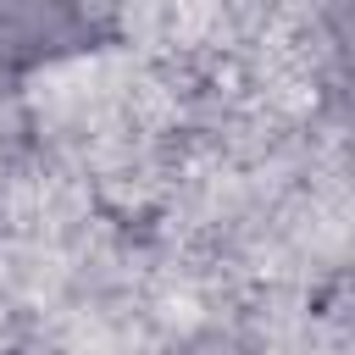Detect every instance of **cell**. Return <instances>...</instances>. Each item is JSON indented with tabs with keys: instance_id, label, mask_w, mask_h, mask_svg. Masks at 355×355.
<instances>
[{
	"instance_id": "6da1fadb",
	"label": "cell",
	"mask_w": 355,
	"mask_h": 355,
	"mask_svg": "<svg viewBox=\"0 0 355 355\" xmlns=\"http://www.w3.org/2000/svg\"><path fill=\"white\" fill-rule=\"evenodd\" d=\"M100 0H0V61L39 67L94 39Z\"/></svg>"
},
{
	"instance_id": "7a4b0ae2",
	"label": "cell",
	"mask_w": 355,
	"mask_h": 355,
	"mask_svg": "<svg viewBox=\"0 0 355 355\" xmlns=\"http://www.w3.org/2000/svg\"><path fill=\"white\" fill-rule=\"evenodd\" d=\"M161 355H255L239 333H222V327H200V333H183L178 344H166Z\"/></svg>"
},
{
	"instance_id": "3957f363",
	"label": "cell",
	"mask_w": 355,
	"mask_h": 355,
	"mask_svg": "<svg viewBox=\"0 0 355 355\" xmlns=\"http://www.w3.org/2000/svg\"><path fill=\"white\" fill-rule=\"evenodd\" d=\"M11 355H28V349H11Z\"/></svg>"
}]
</instances>
